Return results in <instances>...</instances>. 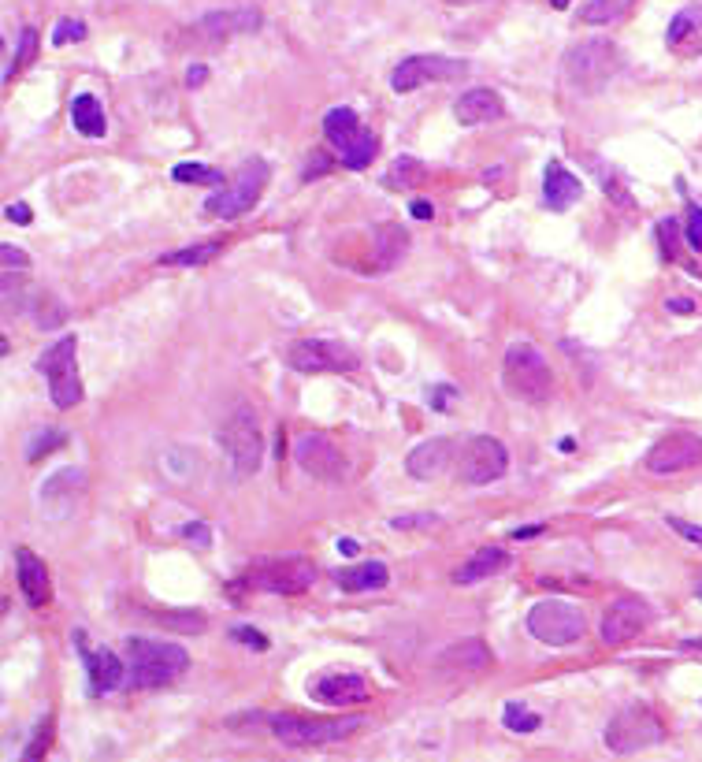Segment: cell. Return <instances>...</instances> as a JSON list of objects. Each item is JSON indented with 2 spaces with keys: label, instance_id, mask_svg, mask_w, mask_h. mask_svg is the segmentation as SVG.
<instances>
[{
  "label": "cell",
  "instance_id": "cell-3",
  "mask_svg": "<svg viewBox=\"0 0 702 762\" xmlns=\"http://www.w3.org/2000/svg\"><path fill=\"white\" fill-rule=\"evenodd\" d=\"M220 439L223 454L231 461V473L234 476H253L260 469V461H264V439H260V424H257V413L249 406H234L227 413V421L220 424Z\"/></svg>",
  "mask_w": 702,
  "mask_h": 762
},
{
  "label": "cell",
  "instance_id": "cell-20",
  "mask_svg": "<svg viewBox=\"0 0 702 762\" xmlns=\"http://www.w3.org/2000/svg\"><path fill=\"white\" fill-rule=\"evenodd\" d=\"M454 439H446V435H435V439H424L420 447L409 450V458H405V469L413 480H435L450 469V461H454Z\"/></svg>",
  "mask_w": 702,
  "mask_h": 762
},
{
  "label": "cell",
  "instance_id": "cell-21",
  "mask_svg": "<svg viewBox=\"0 0 702 762\" xmlns=\"http://www.w3.org/2000/svg\"><path fill=\"white\" fill-rule=\"evenodd\" d=\"M454 116L461 127H480V123H494V119L506 116V105H502L498 90L476 86V90L461 93L454 101Z\"/></svg>",
  "mask_w": 702,
  "mask_h": 762
},
{
  "label": "cell",
  "instance_id": "cell-2",
  "mask_svg": "<svg viewBox=\"0 0 702 762\" xmlns=\"http://www.w3.org/2000/svg\"><path fill=\"white\" fill-rule=\"evenodd\" d=\"M617 67H621V56H617V49L606 38L580 41V45H572L569 53H565V82L576 93L595 97L617 75Z\"/></svg>",
  "mask_w": 702,
  "mask_h": 762
},
{
  "label": "cell",
  "instance_id": "cell-5",
  "mask_svg": "<svg viewBox=\"0 0 702 762\" xmlns=\"http://www.w3.org/2000/svg\"><path fill=\"white\" fill-rule=\"evenodd\" d=\"M268 179H272L268 160H260V157L246 160L242 168L234 171L231 183L223 186V190H216V194L205 201V212L208 216H216V220H238V216H246V212L260 201Z\"/></svg>",
  "mask_w": 702,
  "mask_h": 762
},
{
  "label": "cell",
  "instance_id": "cell-23",
  "mask_svg": "<svg viewBox=\"0 0 702 762\" xmlns=\"http://www.w3.org/2000/svg\"><path fill=\"white\" fill-rule=\"evenodd\" d=\"M580 194H584V183L572 175L565 164H546V171H543V198H546V205L554 212H565V209H572L576 201H580Z\"/></svg>",
  "mask_w": 702,
  "mask_h": 762
},
{
  "label": "cell",
  "instance_id": "cell-30",
  "mask_svg": "<svg viewBox=\"0 0 702 762\" xmlns=\"http://www.w3.org/2000/svg\"><path fill=\"white\" fill-rule=\"evenodd\" d=\"M220 250H223V242H201V246H186V250L164 253L160 264H168V268H201V264L216 261Z\"/></svg>",
  "mask_w": 702,
  "mask_h": 762
},
{
  "label": "cell",
  "instance_id": "cell-13",
  "mask_svg": "<svg viewBox=\"0 0 702 762\" xmlns=\"http://www.w3.org/2000/svg\"><path fill=\"white\" fill-rule=\"evenodd\" d=\"M468 64L454 60V56H405L402 64L390 71V86L394 93H413L428 82H450L465 79Z\"/></svg>",
  "mask_w": 702,
  "mask_h": 762
},
{
  "label": "cell",
  "instance_id": "cell-47",
  "mask_svg": "<svg viewBox=\"0 0 702 762\" xmlns=\"http://www.w3.org/2000/svg\"><path fill=\"white\" fill-rule=\"evenodd\" d=\"M4 216L12 220V224H30L34 216H30V205H23V201H12L8 209H4Z\"/></svg>",
  "mask_w": 702,
  "mask_h": 762
},
{
  "label": "cell",
  "instance_id": "cell-15",
  "mask_svg": "<svg viewBox=\"0 0 702 762\" xmlns=\"http://www.w3.org/2000/svg\"><path fill=\"white\" fill-rule=\"evenodd\" d=\"M650 621H654V610H650L643 599H617V603H610V610L602 614L598 636H602L606 647H624V644H632L639 632H647Z\"/></svg>",
  "mask_w": 702,
  "mask_h": 762
},
{
  "label": "cell",
  "instance_id": "cell-31",
  "mask_svg": "<svg viewBox=\"0 0 702 762\" xmlns=\"http://www.w3.org/2000/svg\"><path fill=\"white\" fill-rule=\"evenodd\" d=\"M424 175H428V168H424L420 160L398 157V160H394V164L387 168V175H383V183H387L390 190H413V186L424 183Z\"/></svg>",
  "mask_w": 702,
  "mask_h": 762
},
{
  "label": "cell",
  "instance_id": "cell-17",
  "mask_svg": "<svg viewBox=\"0 0 702 762\" xmlns=\"http://www.w3.org/2000/svg\"><path fill=\"white\" fill-rule=\"evenodd\" d=\"M294 461H298L301 473L316 476V480H327V484H338V480L346 476V458H342V450L320 432L301 435L298 443H294Z\"/></svg>",
  "mask_w": 702,
  "mask_h": 762
},
{
  "label": "cell",
  "instance_id": "cell-39",
  "mask_svg": "<svg viewBox=\"0 0 702 762\" xmlns=\"http://www.w3.org/2000/svg\"><path fill=\"white\" fill-rule=\"evenodd\" d=\"M439 525V517L435 513H409V517H394L390 528H398V532H409V528H435Z\"/></svg>",
  "mask_w": 702,
  "mask_h": 762
},
{
  "label": "cell",
  "instance_id": "cell-22",
  "mask_svg": "<svg viewBox=\"0 0 702 762\" xmlns=\"http://www.w3.org/2000/svg\"><path fill=\"white\" fill-rule=\"evenodd\" d=\"M15 573H19V592L30 606H45L52 595V584H49V569L41 562L38 554L30 551V547H19L15 551Z\"/></svg>",
  "mask_w": 702,
  "mask_h": 762
},
{
  "label": "cell",
  "instance_id": "cell-8",
  "mask_svg": "<svg viewBox=\"0 0 702 762\" xmlns=\"http://www.w3.org/2000/svg\"><path fill=\"white\" fill-rule=\"evenodd\" d=\"M75 350H78V339L75 335H64V339H56L52 346H45L38 357V372L49 380L52 406L56 409H75L78 402H82V380H78V372H75Z\"/></svg>",
  "mask_w": 702,
  "mask_h": 762
},
{
  "label": "cell",
  "instance_id": "cell-11",
  "mask_svg": "<svg viewBox=\"0 0 702 762\" xmlns=\"http://www.w3.org/2000/svg\"><path fill=\"white\" fill-rule=\"evenodd\" d=\"M584 629V614L572 603H561V599H543V603H535L528 610V632L539 644L569 647L584 636Z\"/></svg>",
  "mask_w": 702,
  "mask_h": 762
},
{
  "label": "cell",
  "instance_id": "cell-51",
  "mask_svg": "<svg viewBox=\"0 0 702 762\" xmlns=\"http://www.w3.org/2000/svg\"><path fill=\"white\" fill-rule=\"evenodd\" d=\"M450 395H454V387H446V383H442V387H435V406H446V398H450Z\"/></svg>",
  "mask_w": 702,
  "mask_h": 762
},
{
  "label": "cell",
  "instance_id": "cell-45",
  "mask_svg": "<svg viewBox=\"0 0 702 762\" xmlns=\"http://www.w3.org/2000/svg\"><path fill=\"white\" fill-rule=\"evenodd\" d=\"M658 238H662L665 257H676V220H662L658 224Z\"/></svg>",
  "mask_w": 702,
  "mask_h": 762
},
{
  "label": "cell",
  "instance_id": "cell-24",
  "mask_svg": "<svg viewBox=\"0 0 702 762\" xmlns=\"http://www.w3.org/2000/svg\"><path fill=\"white\" fill-rule=\"evenodd\" d=\"M264 19H260L257 8H227V12H208L197 30L208 34V38H234V34H253Z\"/></svg>",
  "mask_w": 702,
  "mask_h": 762
},
{
  "label": "cell",
  "instance_id": "cell-9",
  "mask_svg": "<svg viewBox=\"0 0 702 762\" xmlns=\"http://www.w3.org/2000/svg\"><path fill=\"white\" fill-rule=\"evenodd\" d=\"M665 740V725L662 718L654 714L650 707H624L610 725H606V748L613 755H636V751H647L654 744Z\"/></svg>",
  "mask_w": 702,
  "mask_h": 762
},
{
  "label": "cell",
  "instance_id": "cell-28",
  "mask_svg": "<svg viewBox=\"0 0 702 762\" xmlns=\"http://www.w3.org/2000/svg\"><path fill=\"white\" fill-rule=\"evenodd\" d=\"M491 666V651L483 640H461V644L442 651V670H461V673H483Z\"/></svg>",
  "mask_w": 702,
  "mask_h": 762
},
{
  "label": "cell",
  "instance_id": "cell-50",
  "mask_svg": "<svg viewBox=\"0 0 702 762\" xmlns=\"http://www.w3.org/2000/svg\"><path fill=\"white\" fill-rule=\"evenodd\" d=\"M357 551H361V547H357V539H338V554H346V558H353Z\"/></svg>",
  "mask_w": 702,
  "mask_h": 762
},
{
  "label": "cell",
  "instance_id": "cell-44",
  "mask_svg": "<svg viewBox=\"0 0 702 762\" xmlns=\"http://www.w3.org/2000/svg\"><path fill=\"white\" fill-rule=\"evenodd\" d=\"M231 636H234V640H238V644H249V647H257V651H264V647H268V640H264V636H260V632H253V629H249V625H234V629H231Z\"/></svg>",
  "mask_w": 702,
  "mask_h": 762
},
{
  "label": "cell",
  "instance_id": "cell-49",
  "mask_svg": "<svg viewBox=\"0 0 702 762\" xmlns=\"http://www.w3.org/2000/svg\"><path fill=\"white\" fill-rule=\"evenodd\" d=\"M409 209H413L416 220H431V216H435V205H431V201H413Z\"/></svg>",
  "mask_w": 702,
  "mask_h": 762
},
{
  "label": "cell",
  "instance_id": "cell-10",
  "mask_svg": "<svg viewBox=\"0 0 702 762\" xmlns=\"http://www.w3.org/2000/svg\"><path fill=\"white\" fill-rule=\"evenodd\" d=\"M509 469V450L494 435H472L465 447L457 450V480L468 487H487L502 480Z\"/></svg>",
  "mask_w": 702,
  "mask_h": 762
},
{
  "label": "cell",
  "instance_id": "cell-6",
  "mask_svg": "<svg viewBox=\"0 0 702 762\" xmlns=\"http://www.w3.org/2000/svg\"><path fill=\"white\" fill-rule=\"evenodd\" d=\"M324 138L350 171H364L379 153V138L364 127L353 108H331L324 116Z\"/></svg>",
  "mask_w": 702,
  "mask_h": 762
},
{
  "label": "cell",
  "instance_id": "cell-26",
  "mask_svg": "<svg viewBox=\"0 0 702 762\" xmlns=\"http://www.w3.org/2000/svg\"><path fill=\"white\" fill-rule=\"evenodd\" d=\"M502 569H509V551L506 547L487 543V547H480V551L457 569L454 584H480V580H487V577H498Z\"/></svg>",
  "mask_w": 702,
  "mask_h": 762
},
{
  "label": "cell",
  "instance_id": "cell-34",
  "mask_svg": "<svg viewBox=\"0 0 702 762\" xmlns=\"http://www.w3.org/2000/svg\"><path fill=\"white\" fill-rule=\"evenodd\" d=\"M699 27H702V8L695 4V8H684V12L673 15V23H669V34H665V41H669V45H680L684 38L699 34Z\"/></svg>",
  "mask_w": 702,
  "mask_h": 762
},
{
  "label": "cell",
  "instance_id": "cell-16",
  "mask_svg": "<svg viewBox=\"0 0 702 762\" xmlns=\"http://www.w3.org/2000/svg\"><path fill=\"white\" fill-rule=\"evenodd\" d=\"M702 465V439L695 432H669L647 450V469L658 476H673Z\"/></svg>",
  "mask_w": 702,
  "mask_h": 762
},
{
  "label": "cell",
  "instance_id": "cell-1",
  "mask_svg": "<svg viewBox=\"0 0 702 762\" xmlns=\"http://www.w3.org/2000/svg\"><path fill=\"white\" fill-rule=\"evenodd\" d=\"M190 666V655L171 640H149V636H130L127 640V688H164L179 681Z\"/></svg>",
  "mask_w": 702,
  "mask_h": 762
},
{
  "label": "cell",
  "instance_id": "cell-56",
  "mask_svg": "<svg viewBox=\"0 0 702 762\" xmlns=\"http://www.w3.org/2000/svg\"><path fill=\"white\" fill-rule=\"evenodd\" d=\"M699 599H702V584H699Z\"/></svg>",
  "mask_w": 702,
  "mask_h": 762
},
{
  "label": "cell",
  "instance_id": "cell-46",
  "mask_svg": "<svg viewBox=\"0 0 702 762\" xmlns=\"http://www.w3.org/2000/svg\"><path fill=\"white\" fill-rule=\"evenodd\" d=\"M45 744H49V718L38 725V736L30 740V748H26V759H41V751H45Z\"/></svg>",
  "mask_w": 702,
  "mask_h": 762
},
{
  "label": "cell",
  "instance_id": "cell-42",
  "mask_svg": "<svg viewBox=\"0 0 702 762\" xmlns=\"http://www.w3.org/2000/svg\"><path fill=\"white\" fill-rule=\"evenodd\" d=\"M182 536H186V543H194V547H201V551H205L208 543H212V528L197 521V525H186V528H182Z\"/></svg>",
  "mask_w": 702,
  "mask_h": 762
},
{
  "label": "cell",
  "instance_id": "cell-38",
  "mask_svg": "<svg viewBox=\"0 0 702 762\" xmlns=\"http://www.w3.org/2000/svg\"><path fill=\"white\" fill-rule=\"evenodd\" d=\"M86 38V23L82 19H60L52 30V45H71V41Z\"/></svg>",
  "mask_w": 702,
  "mask_h": 762
},
{
  "label": "cell",
  "instance_id": "cell-54",
  "mask_svg": "<svg viewBox=\"0 0 702 762\" xmlns=\"http://www.w3.org/2000/svg\"><path fill=\"white\" fill-rule=\"evenodd\" d=\"M550 4H554V8H558V12H565V8H569L572 0H550Z\"/></svg>",
  "mask_w": 702,
  "mask_h": 762
},
{
  "label": "cell",
  "instance_id": "cell-41",
  "mask_svg": "<svg viewBox=\"0 0 702 762\" xmlns=\"http://www.w3.org/2000/svg\"><path fill=\"white\" fill-rule=\"evenodd\" d=\"M669 528H673L676 536L688 539V543L702 547V528H699V525H691V521H684V517H669Z\"/></svg>",
  "mask_w": 702,
  "mask_h": 762
},
{
  "label": "cell",
  "instance_id": "cell-37",
  "mask_svg": "<svg viewBox=\"0 0 702 762\" xmlns=\"http://www.w3.org/2000/svg\"><path fill=\"white\" fill-rule=\"evenodd\" d=\"M64 443H67V435L56 432V428H49V432H38L34 439H30V447H26V461H41V454H52V450L64 447Z\"/></svg>",
  "mask_w": 702,
  "mask_h": 762
},
{
  "label": "cell",
  "instance_id": "cell-25",
  "mask_svg": "<svg viewBox=\"0 0 702 762\" xmlns=\"http://www.w3.org/2000/svg\"><path fill=\"white\" fill-rule=\"evenodd\" d=\"M405 246H409V235H405L398 224L376 227V231H372V276L390 272L394 264L402 261Z\"/></svg>",
  "mask_w": 702,
  "mask_h": 762
},
{
  "label": "cell",
  "instance_id": "cell-12",
  "mask_svg": "<svg viewBox=\"0 0 702 762\" xmlns=\"http://www.w3.org/2000/svg\"><path fill=\"white\" fill-rule=\"evenodd\" d=\"M286 365L309 376V372H353L361 361L350 346L335 339H298L286 350Z\"/></svg>",
  "mask_w": 702,
  "mask_h": 762
},
{
  "label": "cell",
  "instance_id": "cell-14",
  "mask_svg": "<svg viewBox=\"0 0 702 762\" xmlns=\"http://www.w3.org/2000/svg\"><path fill=\"white\" fill-rule=\"evenodd\" d=\"M249 584L260 588V592L272 595H301L312 588L316 580V565L309 558H275V562H264L249 573Z\"/></svg>",
  "mask_w": 702,
  "mask_h": 762
},
{
  "label": "cell",
  "instance_id": "cell-27",
  "mask_svg": "<svg viewBox=\"0 0 702 762\" xmlns=\"http://www.w3.org/2000/svg\"><path fill=\"white\" fill-rule=\"evenodd\" d=\"M390 569L383 562H361V565H346L335 573V584L342 592H376V588H387Z\"/></svg>",
  "mask_w": 702,
  "mask_h": 762
},
{
  "label": "cell",
  "instance_id": "cell-40",
  "mask_svg": "<svg viewBox=\"0 0 702 762\" xmlns=\"http://www.w3.org/2000/svg\"><path fill=\"white\" fill-rule=\"evenodd\" d=\"M688 246L695 253H702V209L699 205H691L688 209Z\"/></svg>",
  "mask_w": 702,
  "mask_h": 762
},
{
  "label": "cell",
  "instance_id": "cell-7",
  "mask_svg": "<svg viewBox=\"0 0 702 762\" xmlns=\"http://www.w3.org/2000/svg\"><path fill=\"white\" fill-rule=\"evenodd\" d=\"M272 736L283 748H324L335 740H346L361 729V718H338V722H316V718H298V714H272L268 718Z\"/></svg>",
  "mask_w": 702,
  "mask_h": 762
},
{
  "label": "cell",
  "instance_id": "cell-52",
  "mask_svg": "<svg viewBox=\"0 0 702 762\" xmlns=\"http://www.w3.org/2000/svg\"><path fill=\"white\" fill-rule=\"evenodd\" d=\"M539 532H543V525H528V528H517L513 539H528V536H539Z\"/></svg>",
  "mask_w": 702,
  "mask_h": 762
},
{
  "label": "cell",
  "instance_id": "cell-4",
  "mask_svg": "<svg viewBox=\"0 0 702 762\" xmlns=\"http://www.w3.org/2000/svg\"><path fill=\"white\" fill-rule=\"evenodd\" d=\"M502 380L509 395L524 402H546L554 391V372L546 365V357L535 350L532 342H513L502 361Z\"/></svg>",
  "mask_w": 702,
  "mask_h": 762
},
{
  "label": "cell",
  "instance_id": "cell-32",
  "mask_svg": "<svg viewBox=\"0 0 702 762\" xmlns=\"http://www.w3.org/2000/svg\"><path fill=\"white\" fill-rule=\"evenodd\" d=\"M38 56V30L34 27H23L19 30V49H15V56H12V64L4 67V82H12V75H19L30 60Z\"/></svg>",
  "mask_w": 702,
  "mask_h": 762
},
{
  "label": "cell",
  "instance_id": "cell-18",
  "mask_svg": "<svg viewBox=\"0 0 702 762\" xmlns=\"http://www.w3.org/2000/svg\"><path fill=\"white\" fill-rule=\"evenodd\" d=\"M309 696L327 703V707H353L372 699V684L357 670H324L309 681Z\"/></svg>",
  "mask_w": 702,
  "mask_h": 762
},
{
  "label": "cell",
  "instance_id": "cell-29",
  "mask_svg": "<svg viewBox=\"0 0 702 762\" xmlns=\"http://www.w3.org/2000/svg\"><path fill=\"white\" fill-rule=\"evenodd\" d=\"M71 123H75V131L86 134V138H104V131H108L104 108L93 93H78L75 101H71Z\"/></svg>",
  "mask_w": 702,
  "mask_h": 762
},
{
  "label": "cell",
  "instance_id": "cell-55",
  "mask_svg": "<svg viewBox=\"0 0 702 762\" xmlns=\"http://www.w3.org/2000/svg\"><path fill=\"white\" fill-rule=\"evenodd\" d=\"M446 4H476V0H446Z\"/></svg>",
  "mask_w": 702,
  "mask_h": 762
},
{
  "label": "cell",
  "instance_id": "cell-53",
  "mask_svg": "<svg viewBox=\"0 0 702 762\" xmlns=\"http://www.w3.org/2000/svg\"><path fill=\"white\" fill-rule=\"evenodd\" d=\"M186 82H190V86H201V82H205V67H194V71L186 75Z\"/></svg>",
  "mask_w": 702,
  "mask_h": 762
},
{
  "label": "cell",
  "instance_id": "cell-48",
  "mask_svg": "<svg viewBox=\"0 0 702 762\" xmlns=\"http://www.w3.org/2000/svg\"><path fill=\"white\" fill-rule=\"evenodd\" d=\"M665 305H669V309H673V313H684V316H688V313H695V309H699V305L691 302V298H669V302H665Z\"/></svg>",
  "mask_w": 702,
  "mask_h": 762
},
{
  "label": "cell",
  "instance_id": "cell-36",
  "mask_svg": "<svg viewBox=\"0 0 702 762\" xmlns=\"http://www.w3.org/2000/svg\"><path fill=\"white\" fill-rule=\"evenodd\" d=\"M502 722H506L509 733H535L543 725V718L532 714L528 707H520V703H506V718Z\"/></svg>",
  "mask_w": 702,
  "mask_h": 762
},
{
  "label": "cell",
  "instance_id": "cell-35",
  "mask_svg": "<svg viewBox=\"0 0 702 762\" xmlns=\"http://www.w3.org/2000/svg\"><path fill=\"white\" fill-rule=\"evenodd\" d=\"M624 4H628V0H587L580 19L591 23V27H606V23H613V19L624 12Z\"/></svg>",
  "mask_w": 702,
  "mask_h": 762
},
{
  "label": "cell",
  "instance_id": "cell-19",
  "mask_svg": "<svg viewBox=\"0 0 702 762\" xmlns=\"http://www.w3.org/2000/svg\"><path fill=\"white\" fill-rule=\"evenodd\" d=\"M75 644H78V651H82L86 673H90L93 696H101V692H116V688H123V684H127V666H123V658H116L112 651H108V647H101V651H90L82 632H75Z\"/></svg>",
  "mask_w": 702,
  "mask_h": 762
},
{
  "label": "cell",
  "instance_id": "cell-33",
  "mask_svg": "<svg viewBox=\"0 0 702 762\" xmlns=\"http://www.w3.org/2000/svg\"><path fill=\"white\" fill-rule=\"evenodd\" d=\"M171 179H175V183H186V186H216V183H223L220 171L208 168V164H175V168H171Z\"/></svg>",
  "mask_w": 702,
  "mask_h": 762
},
{
  "label": "cell",
  "instance_id": "cell-43",
  "mask_svg": "<svg viewBox=\"0 0 702 762\" xmlns=\"http://www.w3.org/2000/svg\"><path fill=\"white\" fill-rule=\"evenodd\" d=\"M0 261H4V272H8V276H12L15 268H30L26 253H19L15 246H0Z\"/></svg>",
  "mask_w": 702,
  "mask_h": 762
}]
</instances>
